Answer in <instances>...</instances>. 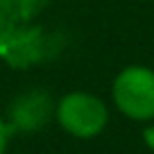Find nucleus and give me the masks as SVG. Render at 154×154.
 I'll return each instance as SVG.
<instances>
[{
    "instance_id": "2",
    "label": "nucleus",
    "mask_w": 154,
    "mask_h": 154,
    "mask_svg": "<svg viewBox=\"0 0 154 154\" xmlns=\"http://www.w3.org/2000/svg\"><path fill=\"white\" fill-rule=\"evenodd\" d=\"M111 104L131 122H154V68L145 63L120 68L111 82Z\"/></svg>"
},
{
    "instance_id": "1",
    "label": "nucleus",
    "mask_w": 154,
    "mask_h": 154,
    "mask_svg": "<svg viewBox=\"0 0 154 154\" xmlns=\"http://www.w3.org/2000/svg\"><path fill=\"white\" fill-rule=\"evenodd\" d=\"M50 0H0V61L11 70H32L63 52V34L43 23Z\"/></svg>"
},
{
    "instance_id": "3",
    "label": "nucleus",
    "mask_w": 154,
    "mask_h": 154,
    "mask_svg": "<svg viewBox=\"0 0 154 154\" xmlns=\"http://www.w3.org/2000/svg\"><path fill=\"white\" fill-rule=\"evenodd\" d=\"M109 118V104L88 91H68L54 102V122L77 140L97 138L106 129Z\"/></svg>"
},
{
    "instance_id": "5",
    "label": "nucleus",
    "mask_w": 154,
    "mask_h": 154,
    "mask_svg": "<svg viewBox=\"0 0 154 154\" xmlns=\"http://www.w3.org/2000/svg\"><path fill=\"white\" fill-rule=\"evenodd\" d=\"M11 136H14L11 125L7 122V118H2V116H0V154H7L9 143H11Z\"/></svg>"
},
{
    "instance_id": "4",
    "label": "nucleus",
    "mask_w": 154,
    "mask_h": 154,
    "mask_svg": "<svg viewBox=\"0 0 154 154\" xmlns=\"http://www.w3.org/2000/svg\"><path fill=\"white\" fill-rule=\"evenodd\" d=\"M50 118H54V100L45 91H38V88L20 93L11 102L9 113H7V122L11 125L14 134L16 131L32 134V131L48 125Z\"/></svg>"
},
{
    "instance_id": "6",
    "label": "nucleus",
    "mask_w": 154,
    "mask_h": 154,
    "mask_svg": "<svg viewBox=\"0 0 154 154\" xmlns=\"http://www.w3.org/2000/svg\"><path fill=\"white\" fill-rule=\"evenodd\" d=\"M140 140H143V145L149 149V152H154V122H147V125H143Z\"/></svg>"
}]
</instances>
